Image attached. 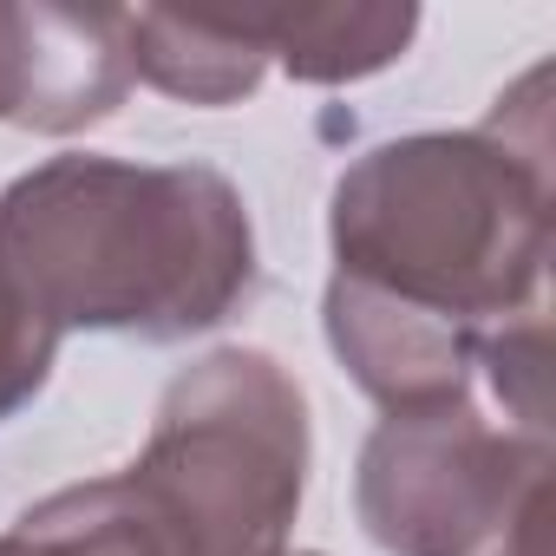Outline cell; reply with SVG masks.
<instances>
[{
	"label": "cell",
	"instance_id": "cell-8",
	"mask_svg": "<svg viewBox=\"0 0 556 556\" xmlns=\"http://www.w3.org/2000/svg\"><path fill=\"white\" fill-rule=\"evenodd\" d=\"M255 40L282 60L302 86H348L367 79L380 66H393L413 34H419V8H387V0H367V8H242Z\"/></svg>",
	"mask_w": 556,
	"mask_h": 556
},
{
	"label": "cell",
	"instance_id": "cell-5",
	"mask_svg": "<svg viewBox=\"0 0 556 556\" xmlns=\"http://www.w3.org/2000/svg\"><path fill=\"white\" fill-rule=\"evenodd\" d=\"M131 79L138 73L125 8L0 0V125L53 138L105 125L125 105Z\"/></svg>",
	"mask_w": 556,
	"mask_h": 556
},
{
	"label": "cell",
	"instance_id": "cell-11",
	"mask_svg": "<svg viewBox=\"0 0 556 556\" xmlns=\"http://www.w3.org/2000/svg\"><path fill=\"white\" fill-rule=\"evenodd\" d=\"M0 556H66L53 536H40V530H27V523H14L8 536H0Z\"/></svg>",
	"mask_w": 556,
	"mask_h": 556
},
{
	"label": "cell",
	"instance_id": "cell-1",
	"mask_svg": "<svg viewBox=\"0 0 556 556\" xmlns=\"http://www.w3.org/2000/svg\"><path fill=\"white\" fill-rule=\"evenodd\" d=\"M0 268L60 341H184L255 295V229L210 164L53 157L0 190Z\"/></svg>",
	"mask_w": 556,
	"mask_h": 556
},
{
	"label": "cell",
	"instance_id": "cell-9",
	"mask_svg": "<svg viewBox=\"0 0 556 556\" xmlns=\"http://www.w3.org/2000/svg\"><path fill=\"white\" fill-rule=\"evenodd\" d=\"M478 367H491V387L510 413L517 432L530 439H549V400H543V315H523V321H504L497 334H484L478 348Z\"/></svg>",
	"mask_w": 556,
	"mask_h": 556
},
{
	"label": "cell",
	"instance_id": "cell-2",
	"mask_svg": "<svg viewBox=\"0 0 556 556\" xmlns=\"http://www.w3.org/2000/svg\"><path fill=\"white\" fill-rule=\"evenodd\" d=\"M308 484V400L255 348L184 367L144 452L53 491L21 523L66 556H282Z\"/></svg>",
	"mask_w": 556,
	"mask_h": 556
},
{
	"label": "cell",
	"instance_id": "cell-7",
	"mask_svg": "<svg viewBox=\"0 0 556 556\" xmlns=\"http://www.w3.org/2000/svg\"><path fill=\"white\" fill-rule=\"evenodd\" d=\"M131 27V73L190 105H236L262 86L268 47L255 40L249 14H170L144 8L125 14Z\"/></svg>",
	"mask_w": 556,
	"mask_h": 556
},
{
	"label": "cell",
	"instance_id": "cell-12",
	"mask_svg": "<svg viewBox=\"0 0 556 556\" xmlns=\"http://www.w3.org/2000/svg\"><path fill=\"white\" fill-rule=\"evenodd\" d=\"M282 556H289V549H282ZM295 556H315V549H295Z\"/></svg>",
	"mask_w": 556,
	"mask_h": 556
},
{
	"label": "cell",
	"instance_id": "cell-4",
	"mask_svg": "<svg viewBox=\"0 0 556 556\" xmlns=\"http://www.w3.org/2000/svg\"><path fill=\"white\" fill-rule=\"evenodd\" d=\"M354 504L387 556H543L549 439L491 426L471 400L387 413Z\"/></svg>",
	"mask_w": 556,
	"mask_h": 556
},
{
	"label": "cell",
	"instance_id": "cell-3",
	"mask_svg": "<svg viewBox=\"0 0 556 556\" xmlns=\"http://www.w3.org/2000/svg\"><path fill=\"white\" fill-rule=\"evenodd\" d=\"M334 275L484 328L543 315L549 262V131L510 138L491 112L478 131H419L374 144L341 170L328 210Z\"/></svg>",
	"mask_w": 556,
	"mask_h": 556
},
{
	"label": "cell",
	"instance_id": "cell-6",
	"mask_svg": "<svg viewBox=\"0 0 556 556\" xmlns=\"http://www.w3.org/2000/svg\"><path fill=\"white\" fill-rule=\"evenodd\" d=\"M321 315H328V348L341 354L354 387L367 400H380L387 413H426V406H452L471 393L484 328L393 302V295L354 282V275L328 282Z\"/></svg>",
	"mask_w": 556,
	"mask_h": 556
},
{
	"label": "cell",
	"instance_id": "cell-10",
	"mask_svg": "<svg viewBox=\"0 0 556 556\" xmlns=\"http://www.w3.org/2000/svg\"><path fill=\"white\" fill-rule=\"evenodd\" d=\"M53 354H60V334L34 315V302L8 282V268H0V419L34 406V393L53 374Z\"/></svg>",
	"mask_w": 556,
	"mask_h": 556
}]
</instances>
